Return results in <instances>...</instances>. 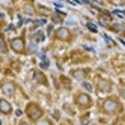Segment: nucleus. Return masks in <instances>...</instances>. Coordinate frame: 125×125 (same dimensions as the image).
Listing matches in <instances>:
<instances>
[{"mask_svg":"<svg viewBox=\"0 0 125 125\" xmlns=\"http://www.w3.org/2000/svg\"><path fill=\"white\" fill-rule=\"evenodd\" d=\"M26 113H27V116H29L32 121H38L41 116H42L44 112H42V109H41L38 104H33V103H32V104L27 105V109H26Z\"/></svg>","mask_w":125,"mask_h":125,"instance_id":"f257e3e1","label":"nucleus"},{"mask_svg":"<svg viewBox=\"0 0 125 125\" xmlns=\"http://www.w3.org/2000/svg\"><path fill=\"white\" fill-rule=\"evenodd\" d=\"M119 109V104L115 98H107V100L103 103V110L105 113H115L116 110Z\"/></svg>","mask_w":125,"mask_h":125,"instance_id":"f03ea898","label":"nucleus"},{"mask_svg":"<svg viewBox=\"0 0 125 125\" xmlns=\"http://www.w3.org/2000/svg\"><path fill=\"white\" fill-rule=\"evenodd\" d=\"M75 103L80 105V107H83V109H86V107H89L92 104V100H91V96H89L87 94H78L75 96Z\"/></svg>","mask_w":125,"mask_h":125,"instance_id":"7ed1b4c3","label":"nucleus"},{"mask_svg":"<svg viewBox=\"0 0 125 125\" xmlns=\"http://www.w3.org/2000/svg\"><path fill=\"white\" fill-rule=\"evenodd\" d=\"M11 47H12V50H14L15 53H24V48H26L24 39H23V38H14V39L11 41Z\"/></svg>","mask_w":125,"mask_h":125,"instance_id":"20e7f679","label":"nucleus"},{"mask_svg":"<svg viewBox=\"0 0 125 125\" xmlns=\"http://www.w3.org/2000/svg\"><path fill=\"white\" fill-rule=\"evenodd\" d=\"M98 91L100 92H110L112 91V83L105 78H100L98 80Z\"/></svg>","mask_w":125,"mask_h":125,"instance_id":"39448f33","label":"nucleus"},{"mask_svg":"<svg viewBox=\"0 0 125 125\" xmlns=\"http://www.w3.org/2000/svg\"><path fill=\"white\" fill-rule=\"evenodd\" d=\"M56 38L57 39H62V41H68L71 38V32L66 27H60V29L56 30Z\"/></svg>","mask_w":125,"mask_h":125,"instance_id":"423d86ee","label":"nucleus"},{"mask_svg":"<svg viewBox=\"0 0 125 125\" xmlns=\"http://www.w3.org/2000/svg\"><path fill=\"white\" fill-rule=\"evenodd\" d=\"M2 91H3L5 95L11 96V95L15 94V84H14L12 82H5V83L2 84Z\"/></svg>","mask_w":125,"mask_h":125,"instance_id":"0eeeda50","label":"nucleus"},{"mask_svg":"<svg viewBox=\"0 0 125 125\" xmlns=\"http://www.w3.org/2000/svg\"><path fill=\"white\" fill-rule=\"evenodd\" d=\"M0 112H2L3 115H9V113L12 112L11 104L8 103L6 100H0Z\"/></svg>","mask_w":125,"mask_h":125,"instance_id":"6e6552de","label":"nucleus"},{"mask_svg":"<svg viewBox=\"0 0 125 125\" xmlns=\"http://www.w3.org/2000/svg\"><path fill=\"white\" fill-rule=\"evenodd\" d=\"M86 75H87L86 69H75V71H73V77L77 78V80H83Z\"/></svg>","mask_w":125,"mask_h":125,"instance_id":"1a4fd4ad","label":"nucleus"},{"mask_svg":"<svg viewBox=\"0 0 125 125\" xmlns=\"http://www.w3.org/2000/svg\"><path fill=\"white\" fill-rule=\"evenodd\" d=\"M35 80H36V82H39V83H42V84H45L47 83V80H45V77H44V74L42 73H35Z\"/></svg>","mask_w":125,"mask_h":125,"instance_id":"9d476101","label":"nucleus"},{"mask_svg":"<svg viewBox=\"0 0 125 125\" xmlns=\"http://www.w3.org/2000/svg\"><path fill=\"white\" fill-rule=\"evenodd\" d=\"M100 21H101V24H109V23L112 21V17H110V15H107V14H101Z\"/></svg>","mask_w":125,"mask_h":125,"instance_id":"9b49d317","label":"nucleus"},{"mask_svg":"<svg viewBox=\"0 0 125 125\" xmlns=\"http://www.w3.org/2000/svg\"><path fill=\"white\" fill-rule=\"evenodd\" d=\"M8 51V47H6V41L3 36H0V53H6Z\"/></svg>","mask_w":125,"mask_h":125,"instance_id":"f8f14e48","label":"nucleus"},{"mask_svg":"<svg viewBox=\"0 0 125 125\" xmlns=\"http://www.w3.org/2000/svg\"><path fill=\"white\" fill-rule=\"evenodd\" d=\"M42 39H44V33L42 32H38L35 35V41H42Z\"/></svg>","mask_w":125,"mask_h":125,"instance_id":"ddd939ff","label":"nucleus"},{"mask_svg":"<svg viewBox=\"0 0 125 125\" xmlns=\"http://www.w3.org/2000/svg\"><path fill=\"white\" fill-rule=\"evenodd\" d=\"M24 9H26V12H27V14H33V8H32L30 5H26Z\"/></svg>","mask_w":125,"mask_h":125,"instance_id":"4468645a","label":"nucleus"},{"mask_svg":"<svg viewBox=\"0 0 125 125\" xmlns=\"http://www.w3.org/2000/svg\"><path fill=\"white\" fill-rule=\"evenodd\" d=\"M36 125H51V124H50V121H45V119H44V121H39Z\"/></svg>","mask_w":125,"mask_h":125,"instance_id":"2eb2a0df","label":"nucleus"},{"mask_svg":"<svg viewBox=\"0 0 125 125\" xmlns=\"http://www.w3.org/2000/svg\"><path fill=\"white\" fill-rule=\"evenodd\" d=\"M83 87L86 89V91H89V92H91V91H92V86H91V84H89V83H83Z\"/></svg>","mask_w":125,"mask_h":125,"instance_id":"dca6fc26","label":"nucleus"},{"mask_svg":"<svg viewBox=\"0 0 125 125\" xmlns=\"http://www.w3.org/2000/svg\"><path fill=\"white\" fill-rule=\"evenodd\" d=\"M87 27H89V29H91L92 32H96V27H95V26H94V24H91V23H89V24H87Z\"/></svg>","mask_w":125,"mask_h":125,"instance_id":"f3484780","label":"nucleus"},{"mask_svg":"<svg viewBox=\"0 0 125 125\" xmlns=\"http://www.w3.org/2000/svg\"><path fill=\"white\" fill-rule=\"evenodd\" d=\"M115 14H116V15H118V17H124V14H122L121 11H115Z\"/></svg>","mask_w":125,"mask_h":125,"instance_id":"a211bd4d","label":"nucleus"},{"mask_svg":"<svg viewBox=\"0 0 125 125\" xmlns=\"http://www.w3.org/2000/svg\"><path fill=\"white\" fill-rule=\"evenodd\" d=\"M20 125H29V124H27V122H21Z\"/></svg>","mask_w":125,"mask_h":125,"instance_id":"6ab92c4d","label":"nucleus"},{"mask_svg":"<svg viewBox=\"0 0 125 125\" xmlns=\"http://www.w3.org/2000/svg\"><path fill=\"white\" fill-rule=\"evenodd\" d=\"M0 125H2V122H0Z\"/></svg>","mask_w":125,"mask_h":125,"instance_id":"aec40b11","label":"nucleus"}]
</instances>
